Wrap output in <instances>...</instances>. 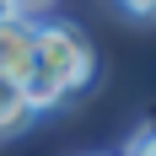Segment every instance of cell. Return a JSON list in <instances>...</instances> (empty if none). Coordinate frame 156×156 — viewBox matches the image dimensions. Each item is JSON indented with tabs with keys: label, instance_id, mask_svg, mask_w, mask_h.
I'll return each mask as SVG.
<instances>
[{
	"label": "cell",
	"instance_id": "6da1fadb",
	"mask_svg": "<svg viewBox=\"0 0 156 156\" xmlns=\"http://www.w3.org/2000/svg\"><path fill=\"white\" fill-rule=\"evenodd\" d=\"M38 65H48L54 76L70 86V97L86 92L97 81V48L92 38L70 22H38Z\"/></svg>",
	"mask_w": 156,
	"mask_h": 156
},
{
	"label": "cell",
	"instance_id": "7a4b0ae2",
	"mask_svg": "<svg viewBox=\"0 0 156 156\" xmlns=\"http://www.w3.org/2000/svg\"><path fill=\"white\" fill-rule=\"evenodd\" d=\"M38 59V16H0V70L22 76Z\"/></svg>",
	"mask_w": 156,
	"mask_h": 156
},
{
	"label": "cell",
	"instance_id": "3957f363",
	"mask_svg": "<svg viewBox=\"0 0 156 156\" xmlns=\"http://www.w3.org/2000/svg\"><path fill=\"white\" fill-rule=\"evenodd\" d=\"M32 113H38V102H32L27 81L11 76V70H0V135L27 129V124H32Z\"/></svg>",
	"mask_w": 156,
	"mask_h": 156
},
{
	"label": "cell",
	"instance_id": "277c9868",
	"mask_svg": "<svg viewBox=\"0 0 156 156\" xmlns=\"http://www.w3.org/2000/svg\"><path fill=\"white\" fill-rule=\"evenodd\" d=\"M22 81H27V92H32V102H38V113H48V108H59V102H70V86H65L48 65H38V59L22 70Z\"/></svg>",
	"mask_w": 156,
	"mask_h": 156
},
{
	"label": "cell",
	"instance_id": "5b68a950",
	"mask_svg": "<svg viewBox=\"0 0 156 156\" xmlns=\"http://www.w3.org/2000/svg\"><path fill=\"white\" fill-rule=\"evenodd\" d=\"M124 156H156V124L135 129V140H129V151H124Z\"/></svg>",
	"mask_w": 156,
	"mask_h": 156
},
{
	"label": "cell",
	"instance_id": "8992f818",
	"mask_svg": "<svg viewBox=\"0 0 156 156\" xmlns=\"http://www.w3.org/2000/svg\"><path fill=\"white\" fill-rule=\"evenodd\" d=\"M54 0H16V16H43Z\"/></svg>",
	"mask_w": 156,
	"mask_h": 156
},
{
	"label": "cell",
	"instance_id": "52a82bcc",
	"mask_svg": "<svg viewBox=\"0 0 156 156\" xmlns=\"http://www.w3.org/2000/svg\"><path fill=\"white\" fill-rule=\"evenodd\" d=\"M129 16H156V0H119Z\"/></svg>",
	"mask_w": 156,
	"mask_h": 156
},
{
	"label": "cell",
	"instance_id": "ba28073f",
	"mask_svg": "<svg viewBox=\"0 0 156 156\" xmlns=\"http://www.w3.org/2000/svg\"><path fill=\"white\" fill-rule=\"evenodd\" d=\"M0 16H16V0H0Z\"/></svg>",
	"mask_w": 156,
	"mask_h": 156
}]
</instances>
